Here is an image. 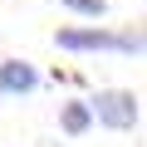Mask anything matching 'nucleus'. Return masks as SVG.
<instances>
[{
	"label": "nucleus",
	"instance_id": "nucleus-2",
	"mask_svg": "<svg viewBox=\"0 0 147 147\" xmlns=\"http://www.w3.org/2000/svg\"><path fill=\"white\" fill-rule=\"evenodd\" d=\"M88 103H93V123L108 127V132H132L137 118H142L137 93H127V88H98Z\"/></svg>",
	"mask_w": 147,
	"mask_h": 147
},
{
	"label": "nucleus",
	"instance_id": "nucleus-4",
	"mask_svg": "<svg viewBox=\"0 0 147 147\" xmlns=\"http://www.w3.org/2000/svg\"><path fill=\"white\" fill-rule=\"evenodd\" d=\"M88 127H93V103H88V98L59 103V132H64V137H84Z\"/></svg>",
	"mask_w": 147,
	"mask_h": 147
},
{
	"label": "nucleus",
	"instance_id": "nucleus-3",
	"mask_svg": "<svg viewBox=\"0 0 147 147\" xmlns=\"http://www.w3.org/2000/svg\"><path fill=\"white\" fill-rule=\"evenodd\" d=\"M34 88H39V69L30 59H0V98L34 93Z\"/></svg>",
	"mask_w": 147,
	"mask_h": 147
},
{
	"label": "nucleus",
	"instance_id": "nucleus-5",
	"mask_svg": "<svg viewBox=\"0 0 147 147\" xmlns=\"http://www.w3.org/2000/svg\"><path fill=\"white\" fill-rule=\"evenodd\" d=\"M64 10H74V15H84V20H103L108 15V0H59Z\"/></svg>",
	"mask_w": 147,
	"mask_h": 147
},
{
	"label": "nucleus",
	"instance_id": "nucleus-1",
	"mask_svg": "<svg viewBox=\"0 0 147 147\" xmlns=\"http://www.w3.org/2000/svg\"><path fill=\"white\" fill-rule=\"evenodd\" d=\"M54 44L69 54H142L147 30H113V25H64L54 30Z\"/></svg>",
	"mask_w": 147,
	"mask_h": 147
}]
</instances>
